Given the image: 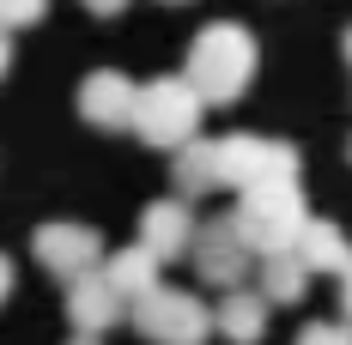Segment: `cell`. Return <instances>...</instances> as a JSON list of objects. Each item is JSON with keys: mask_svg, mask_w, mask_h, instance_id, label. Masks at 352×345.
<instances>
[{"mask_svg": "<svg viewBox=\"0 0 352 345\" xmlns=\"http://www.w3.org/2000/svg\"><path fill=\"white\" fill-rule=\"evenodd\" d=\"M255 67H261V43L243 25H207L188 43L182 79L201 91V104H237L255 79Z\"/></svg>", "mask_w": 352, "mask_h": 345, "instance_id": "obj_1", "label": "cell"}, {"mask_svg": "<svg viewBox=\"0 0 352 345\" xmlns=\"http://www.w3.org/2000/svg\"><path fill=\"white\" fill-rule=\"evenodd\" d=\"M31 254H36L43 273L73 278V273H91V267L104 261V237H98L91 224H67V218H61V224H36Z\"/></svg>", "mask_w": 352, "mask_h": 345, "instance_id": "obj_7", "label": "cell"}, {"mask_svg": "<svg viewBox=\"0 0 352 345\" xmlns=\"http://www.w3.org/2000/svg\"><path fill=\"white\" fill-rule=\"evenodd\" d=\"M43 12H49V0H0V31H31L43 25Z\"/></svg>", "mask_w": 352, "mask_h": 345, "instance_id": "obj_16", "label": "cell"}, {"mask_svg": "<svg viewBox=\"0 0 352 345\" xmlns=\"http://www.w3.org/2000/svg\"><path fill=\"white\" fill-rule=\"evenodd\" d=\"M346 158H352V145H346Z\"/></svg>", "mask_w": 352, "mask_h": 345, "instance_id": "obj_25", "label": "cell"}, {"mask_svg": "<svg viewBox=\"0 0 352 345\" xmlns=\"http://www.w3.org/2000/svg\"><path fill=\"white\" fill-rule=\"evenodd\" d=\"M201 91L182 79V73H158V79H146L134 85V115H128V128L146 139V145H158V152H176L182 139L201 134Z\"/></svg>", "mask_w": 352, "mask_h": 345, "instance_id": "obj_3", "label": "cell"}, {"mask_svg": "<svg viewBox=\"0 0 352 345\" xmlns=\"http://www.w3.org/2000/svg\"><path fill=\"white\" fill-rule=\"evenodd\" d=\"M170 6H182V0H170Z\"/></svg>", "mask_w": 352, "mask_h": 345, "instance_id": "obj_24", "label": "cell"}, {"mask_svg": "<svg viewBox=\"0 0 352 345\" xmlns=\"http://www.w3.org/2000/svg\"><path fill=\"white\" fill-rule=\"evenodd\" d=\"M292 254L310 267V273H352V242L340 224H328V218H304V230H298V242H292Z\"/></svg>", "mask_w": 352, "mask_h": 345, "instance_id": "obj_11", "label": "cell"}, {"mask_svg": "<svg viewBox=\"0 0 352 345\" xmlns=\"http://www.w3.org/2000/svg\"><path fill=\"white\" fill-rule=\"evenodd\" d=\"M6 67H12V31H0V79H6Z\"/></svg>", "mask_w": 352, "mask_h": 345, "instance_id": "obj_21", "label": "cell"}, {"mask_svg": "<svg viewBox=\"0 0 352 345\" xmlns=\"http://www.w3.org/2000/svg\"><path fill=\"white\" fill-rule=\"evenodd\" d=\"M128 321L152 345H207L212 340V309L195 291H170V285H152L146 297H134Z\"/></svg>", "mask_w": 352, "mask_h": 345, "instance_id": "obj_4", "label": "cell"}, {"mask_svg": "<svg viewBox=\"0 0 352 345\" xmlns=\"http://www.w3.org/2000/svg\"><path fill=\"white\" fill-rule=\"evenodd\" d=\"M340 309H346V327H352V273H340Z\"/></svg>", "mask_w": 352, "mask_h": 345, "instance_id": "obj_20", "label": "cell"}, {"mask_svg": "<svg viewBox=\"0 0 352 345\" xmlns=\"http://www.w3.org/2000/svg\"><path fill=\"white\" fill-rule=\"evenodd\" d=\"M79 115H85L91 128H104V134L128 128V115H134V79L116 73V67H98L79 85Z\"/></svg>", "mask_w": 352, "mask_h": 345, "instance_id": "obj_10", "label": "cell"}, {"mask_svg": "<svg viewBox=\"0 0 352 345\" xmlns=\"http://www.w3.org/2000/svg\"><path fill=\"white\" fill-rule=\"evenodd\" d=\"M176 194H182V200H195V194H212V188H219V176H212V139H182V145H176Z\"/></svg>", "mask_w": 352, "mask_h": 345, "instance_id": "obj_15", "label": "cell"}, {"mask_svg": "<svg viewBox=\"0 0 352 345\" xmlns=\"http://www.w3.org/2000/svg\"><path fill=\"white\" fill-rule=\"evenodd\" d=\"M340 49H346V61H352V31H346V36H340Z\"/></svg>", "mask_w": 352, "mask_h": 345, "instance_id": "obj_22", "label": "cell"}, {"mask_svg": "<svg viewBox=\"0 0 352 345\" xmlns=\"http://www.w3.org/2000/svg\"><path fill=\"white\" fill-rule=\"evenodd\" d=\"M98 273L109 278V291H116L122 303H134V297H146V291L158 285L164 261H158L152 248H140V242H134V248H116V254H104V261H98Z\"/></svg>", "mask_w": 352, "mask_h": 345, "instance_id": "obj_13", "label": "cell"}, {"mask_svg": "<svg viewBox=\"0 0 352 345\" xmlns=\"http://www.w3.org/2000/svg\"><path fill=\"white\" fill-rule=\"evenodd\" d=\"M188 261H195L201 285H212V291H231V285H243L249 267H255V254L243 248V237H237V224H231V218H207V224H195Z\"/></svg>", "mask_w": 352, "mask_h": 345, "instance_id": "obj_6", "label": "cell"}, {"mask_svg": "<svg viewBox=\"0 0 352 345\" xmlns=\"http://www.w3.org/2000/svg\"><path fill=\"white\" fill-rule=\"evenodd\" d=\"M292 345H352V327L346 321H310Z\"/></svg>", "mask_w": 352, "mask_h": 345, "instance_id": "obj_17", "label": "cell"}, {"mask_svg": "<svg viewBox=\"0 0 352 345\" xmlns=\"http://www.w3.org/2000/svg\"><path fill=\"white\" fill-rule=\"evenodd\" d=\"M212 333H225L231 345H261V333H267V297L231 285L225 303L212 309Z\"/></svg>", "mask_w": 352, "mask_h": 345, "instance_id": "obj_12", "label": "cell"}, {"mask_svg": "<svg viewBox=\"0 0 352 345\" xmlns=\"http://www.w3.org/2000/svg\"><path fill=\"white\" fill-rule=\"evenodd\" d=\"M212 176L219 188H255V182H292L298 176V145L261 134H225L212 139Z\"/></svg>", "mask_w": 352, "mask_h": 345, "instance_id": "obj_5", "label": "cell"}, {"mask_svg": "<svg viewBox=\"0 0 352 345\" xmlns=\"http://www.w3.org/2000/svg\"><path fill=\"white\" fill-rule=\"evenodd\" d=\"M67 345H98V340H91V333H79V340H67Z\"/></svg>", "mask_w": 352, "mask_h": 345, "instance_id": "obj_23", "label": "cell"}, {"mask_svg": "<svg viewBox=\"0 0 352 345\" xmlns=\"http://www.w3.org/2000/svg\"><path fill=\"white\" fill-rule=\"evenodd\" d=\"M6 297H12V261L0 254V303H6Z\"/></svg>", "mask_w": 352, "mask_h": 345, "instance_id": "obj_19", "label": "cell"}, {"mask_svg": "<svg viewBox=\"0 0 352 345\" xmlns=\"http://www.w3.org/2000/svg\"><path fill=\"white\" fill-rule=\"evenodd\" d=\"M255 267H261V297H267V303H280V309H285V303H304L310 267H304L292 248H285V254H261Z\"/></svg>", "mask_w": 352, "mask_h": 345, "instance_id": "obj_14", "label": "cell"}, {"mask_svg": "<svg viewBox=\"0 0 352 345\" xmlns=\"http://www.w3.org/2000/svg\"><path fill=\"white\" fill-rule=\"evenodd\" d=\"M85 12H98V19H122L128 0H85Z\"/></svg>", "mask_w": 352, "mask_h": 345, "instance_id": "obj_18", "label": "cell"}, {"mask_svg": "<svg viewBox=\"0 0 352 345\" xmlns=\"http://www.w3.org/2000/svg\"><path fill=\"white\" fill-rule=\"evenodd\" d=\"M304 194H298V176L292 182H255V188H237V212H231V224H237V237L243 248L261 261V254H285L298 230H304Z\"/></svg>", "mask_w": 352, "mask_h": 345, "instance_id": "obj_2", "label": "cell"}, {"mask_svg": "<svg viewBox=\"0 0 352 345\" xmlns=\"http://www.w3.org/2000/svg\"><path fill=\"white\" fill-rule=\"evenodd\" d=\"M188 242H195V212L182 194L152 200L140 212V248H152L158 261H188Z\"/></svg>", "mask_w": 352, "mask_h": 345, "instance_id": "obj_9", "label": "cell"}, {"mask_svg": "<svg viewBox=\"0 0 352 345\" xmlns=\"http://www.w3.org/2000/svg\"><path fill=\"white\" fill-rule=\"evenodd\" d=\"M122 315H128V303L109 291V278L98 273V267L67 278V321H73V333H91V340H98V333H109Z\"/></svg>", "mask_w": 352, "mask_h": 345, "instance_id": "obj_8", "label": "cell"}]
</instances>
